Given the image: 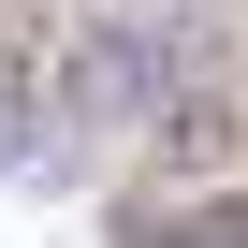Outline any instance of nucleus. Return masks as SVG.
I'll list each match as a JSON object with an SVG mask.
<instances>
[{
  "mask_svg": "<svg viewBox=\"0 0 248 248\" xmlns=\"http://www.w3.org/2000/svg\"><path fill=\"white\" fill-rule=\"evenodd\" d=\"M44 117L59 132H146L161 117V30L146 15H73L59 73H44Z\"/></svg>",
  "mask_w": 248,
  "mask_h": 248,
  "instance_id": "obj_1",
  "label": "nucleus"
},
{
  "mask_svg": "<svg viewBox=\"0 0 248 248\" xmlns=\"http://www.w3.org/2000/svg\"><path fill=\"white\" fill-rule=\"evenodd\" d=\"M248 146V102L233 88H161V117H146V175H219Z\"/></svg>",
  "mask_w": 248,
  "mask_h": 248,
  "instance_id": "obj_2",
  "label": "nucleus"
},
{
  "mask_svg": "<svg viewBox=\"0 0 248 248\" xmlns=\"http://www.w3.org/2000/svg\"><path fill=\"white\" fill-rule=\"evenodd\" d=\"M59 0H0V146H15L30 132V117H44V73H59Z\"/></svg>",
  "mask_w": 248,
  "mask_h": 248,
  "instance_id": "obj_3",
  "label": "nucleus"
},
{
  "mask_svg": "<svg viewBox=\"0 0 248 248\" xmlns=\"http://www.w3.org/2000/svg\"><path fill=\"white\" fill-rule=\"evenodd\" d=\"M132 248H248V190H219V204H190V219H146Z\"/></svg>",
  "mask_w": 248,
  "mask_h": 248,
  "instance_id": "obj_4",
  "label": "nucleus"
}]
</instances>
